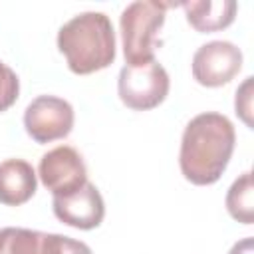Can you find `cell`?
<instances>
[{"label":"cell","mask_w":254,"mask_h":254,"mask_svg":"<svg viewBox=\"0 0 254 254\" xmlns=\"http://www.w3.org/2000/svg\"><path fill=\"white\" fill-rule=\"evenodd\" d=\"M234 143V125L226 115L206 111L192 117L181 139V173L198 187L216 183L228 167Z\"/></svg>","instance_id":"obj_1"},{"label":"cell","mask_w":254,"mask_h":254,"mask_svg":"<svg viewBox=\"0 0 254 254\" xmlns=\"http://www.w3.org/2000/svg\"><path fill=\"white\" fill-rule=\"evenodd\" d=\"M58 50L77 75L105 69L115 60V32L107 14L81 12L58 32Z\"/></svg>","instance_id":"obj_2"},{"label":"cell","mask_w":254,"mask_h":254,"mask_svg":"<svg viewBox=\"0 0 254 254\" xmlns=\"http://www.w3.org/2000/svg\"><path fill=\"white\" fill-rule=\"evenodd\" d=\"M169 6L173 4L137 0L121 12L119 30L127 65H139L155 60L157 34L165 24V12Z\"/></svg>","instance_id":"obj_3"},{"label":"cell","mask_w":254,"mask_h":254,"mask_svg":"<svg viewBox=\"0 0 254 254\" xmlns=\"http://www.w3.org/2000/svg\"><path fill=\"white\" fill-rule=\"evenodd\" d=\"M169 87V73L157 60L139 65H123L117 79L119 99L135 111L155 109L165 101Z\"/></svg>","instance_id":"obj_4"},{"label":"cell","mask_w":254,"mask_h":254,"mask_svg":"<svg viewBox=\"0 0 254 254\" xmlns=\"http://www.w3.org/2000/svg\"><path fill=\"white\" fill-rule=\"evenodd\" d=\"M26 133L36 143L64 139L73 129V107L56 95H38L24 111Z\"/></svg>","instance_id":"obj_5"},{"label":"cell","mask_w":254,"mask_h":254,"mask_svg":"<svg viewBox=\"0 0 254 254\" xmlns=\"http://www.w3.org/2000/svg\"><path fill=\"white\" fill-rule=\"evenodd\" d=\"M242 69V52L226 40L200 46L192 56V77L204 87H220Z\"/></svg>","instance_id":"obj_6"},{"label":"cell","mask_w":254,"mask_h":254,"mask_svg":"<svg viewBox=\"0 0 254 254\" xmlns=\"http://www.w3.org/2000/svg\"><path fill=\"white\" fill-rule=\"evenodd\" d=\"M42 185L52 190L54 196L73 192L87 181V169L83 157L69 145H60L42 155L38 165Z\"/></svg>","instance_id":"obj_7"},{"label":"cell","mask_w":254,"mask_h":254,"mask_svg":"<svg viewBox=\"0 0 254 254\" xmlns=\"http://www.w3.org/2000/svg\"><path fill=\"white\" fill-rule=\"evenodd\" d=\"M52 206H54V214L58 216V220H62L67 226L79 228V230L97 228L105 216L103 196L97 190V187L89 181H85L73 192L54 196Z\"/></svg>","instance_id":"obj_8"},{"label":"cell","mask_w":254,"mask_h":254,"mask_svg":"<svg viewBox=\"0 0 254 254\" xmlns=\"http://www.w3.org/2000/svg\"><path fill=\"white\" fill-rule=\"evenodd\" d=\"M38 187L34 167L24 159H6L0 163V202L20 206L28 202Z\"/></svg>","instance_id":"obj_9"},{"label":"cell","mask_w":254,"mask_h":254,"mask_svg":"<svg viewBox=\"0 0 254 254\" xmlns=\"http://www.w3.org/2000/svg\"><path fill=\"white\" fill-rule=\"evenodd\" d=\"M187 22L202 34L218 32L234 22L238 4L234 0H190L181 2Z\"/></svg>","instance_id":"obj_10"},{"label":"cell","mask_w":254,"mask_h":254,"mask_svg":"<svg viewBox=\"0 0 254 254\" xmlns=\"http://www.w3.org/2000/svg\"><path fill=\"white\" fill-rule=\"evenodd\" d=\"M252 173L246 171L242 173L228 189L226 192V210L228 214L242 222V224H252L254 222V198H252Z\"/></svg>","instance_id":"obj_11"},{"label":"cell","mask_w":254,"mask_h":254,"mask_svg":"<svg viewBox=\"0 0 254 254\" xmlns=\"http://www.w3.org/2000/svg\"><path fill=\"white\" fill-rule=\"evenodd\" d=\"M42 234L30 228H0V254H40Z\"/></svg>","instance_id":"obj_12"},{"label":"cell","mask_w":254,"mask_h":254,"mask_svg":"<svg viewBox=\"0 0 254 254\" xmlns=\"http://www.w3.org/2000/svg\"><path fill=\"white\" fill-rule=\"evenodd\" d=\"M40 254H93L91 248L75 238L64 234H42V250Z\"/></svg>","instance_id":"obj_13"},{"label":"cell","mask_w":254,"mask_h":254,"mask_svg":"<svg viewBox=\"0 0 254 254\" xmlns=\"http://www.w3.org/2000/svg\"><path fill=\"white\" fill-rule=\"evenodd\" d=\"M20 93V79L12 67L0 62V113L10 109Z\"/></svg>","instance_id":"obj_14"},{"label":"cell","mask_w":254,"mask_h":254,"mask_svg":"<svg viewBox=\"0 0 254 254\" xmlns=\"http://www.w3.org/2000/svg\"><path fill=\"white\" fill-rule=\"evenodd\" d=\"M250 85H252V77H246L244 85L236 91V101H234V107H236V113H240V117L248 123H250V117H248V111H250Z\"/></svg>","instance_id":"obj_15"},{"label":"cell","mask_w":254,"mask_h":254,"mask_svg":"<svg viewBox=\"0 0 254 254\" xmlns=\"http://www.w3.org/2000/svg\"><path fill=\"white\" fill-rule=\"evenodd\" d=\"M228 254H254V240L248 236V238H242L240 242H236Z\"/></svg>","instance_id":"obj_16"}]
</instances>
